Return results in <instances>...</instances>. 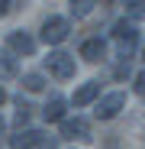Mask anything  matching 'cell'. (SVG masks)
Here are the masks:
<instances>
[{"label": "cell", "mask_w": 145, "mask_h": 149, "mask_svg": "<svg viewBox=\"0 0 145 149\" xmlns=\"http://www.w3.org/2000/svg\"><path fill=\"white\" fill-rule=\"evenodd\" d=\"M113 39H116L119 55H123V62H126L129 52L135 49V42H139V29H135V23H132V19H119L116 26H113Z\"/></svg>", "instance_id": "1"}, {"label": "cell", "mask_w": 145, "mask_h": 149, "mask_svg": "<svg viewBox=\"0 0 145 149\" xmlns=\"http://www.w3.org/2000/svg\"><path fill=\"white\" fill-rule=\"evenodd\" d=\"M68 36H71L68 16H48V19L42 23V42H45V45H61Z\"/></svg>", "instance_id": "2"}, {"label": "cell", "mask_w": 145, "mask_h": 149, "mask_svg": "<svg viewBox=\"0 0 145 149\" xmlns=\"http://www.w3.org/2000/svg\"><path fill=\"white\" fill-rule=\"evenodd\" d=\"M45 68L52 71L58 81H68V78H74L78 62H74V55H68V52H52V55L45 58Z\"/></svg>", "instance_id": "3"}, {"label": "cell", "mask_w": 145, "mask_h": 149, "mask_svg": "<svg viewBox=\"0 0 145 149\" xmlns=\"http://www.w3.org/2000/svg\"><path fill=\"white\" fill-rule=\"evenodd\" d=\"M123 107H126V94H123V91H113V94H103L100 101H97L93 117H97V120H113V117H119Z\"/></svg>", "instance_id": "4"}, {"label": "cell", "mask_w": 145, "mask_h": 149, "mask_svg": "<svg viewBox=\"0 0 145 149\" xmlns=\"http://www.w3.org/2000/svg\"><path fill=\"white\" fill-rule=\"evenodd\" d=\"M61 139H81V143H90V123L84 117H74V120H61Z\"/></svg>", "instance_id": "5"}, {"label": "cell", "mask_w": 145, "mask_h": 149, "mask_svg": "<svg viewBox=\"0 0 145 149\" xmlns=\"http://www.w3.org/2000/svg\"><path fill=\"white\" fill-rule=\"evenodd\" d=\"M7 49L10 52H16V55H32L36 52V39L29 36V33H7Z\"/></svg>", "instance_id": "6"}, {"label": "cell", "mask_w": 145, "mask_h": 149, "mask_svg": "<svg viewBox=\"0 0 145 149\" xmlns=\"http://www.w3.org/2000/svg\"><path fill=\"white\" fill-rule=\"evenodd\" d=\"M45 143V133L39 130H19L16 136H10V149H39Z\"/></svg>", "instance_id": "7"}, {"label": "cell", "mask_w": 145, "mask_h": 149, "mask_svg": "<svg viewBox=\"0 0 145 149\" xmlns=\"http://www.w3.org/2000/svg\"><path fill=\"white\" fill-rule=\"evenodd\" d=\"M93 101H100V81L81 84V88L74 91V97H71V104H74V107H87V104H93Z\"/></svg>", "instance_id": "8"}, {"label": "cell", "mask_w": 145, "mask_h": 149, "mask_svg": "<svg viewBox=\"0 0 145 149\" xmlns=\"http://www.w3.org/2000/svg\"><path fill=\"white\" fill-rule=\"evenodd\" d=\"M81 58L84 62H103L107 58V42L103 39H87V42H81Z\"/></svg>", "instance_id": "9"}, {"label": "cell", "mask_w": 145, "mask_h": 149, "mask_svg": "<svg viewBox=\"0 0 145 149\" xmlns=\"http://www.w3.org/2000/svg\"><path fill=\"white\" fill-rule=\"evenodd\" d=\"M65 110H68V101L65 97H48V104L42 107V117H45V123H61L65 120Z\"/></svg>", "instance_id": "10"}, {"label": "cell", "mask_w": 145, "mask_h": 149, "mask_svg": "<svg viewBox=\"0 0 145 149\" xmlns=\"http://www.w3.org/2000/svg\"><path fill=\"white\" fill-rule=\"evenodd\" d=\"M16 74H19V65H16L13 52L0 49V78H3V81H10V78H16Z\"/></svg>", "instance_id": "11"}, {"label": "cell", "mask_w": 145, "mask_h": 149, "mask_svg": "<svg viewBox=\"0 0 145 149\" xmlns=\"http://www.w3.org/2000/svg\"><path fill=\"white\" fill-rule=\"evenodd\" d=\"M23 88L29 94H39V91H45V78L36 74V71H29V74H23Z\"/></svg>", "instance_id": "12"}, {"label": "cell", "mask_w": 145, "mask_h": 149, "mask_svg": "<svg viewBox=\"0 0 145 149\" xmlns=\"http://www.w3.org/2000/svg\"><path fill=\"white\" fill-rule=\"evenodd\" d=\"M126 16L129 19H145V0H126Z\"/></svg>", "instance_id": "13"}, {"label": "cell", "mask_w": 145, "mask_h": 149, "mask_svg": "<svg viewBox=\"0 0 145 149\" xmlns=\"http://www.w3.org/2000/svg\"><path fill=\"white\" fill-rule=\"evenodd\" d=\"M29 113H32V107H29V104L19 97V101H16V127H23V123L29 120Z\"/></svg>", "instance_id": "14"}, {"label": "cell", "mask_w": 145, "mask_h": 149, "mask_svg": "<svg viewBox=\"0 0 145 149\" xmlns=\"http://www.w3.org/2000/svg\"><path fill=\"white\" fill-rule=\"evenodd\" d=\"M90 7H93V0H71V13L74 16H87Z\"/></svg>", "instance_id": "15"}, {"label": "cell", "mask_w": 145, "mask_h": 149, "mask_svg": "<svg viewBox=\"0 0 145 149\" xmlns=\"http://www.w3.org/2000/svg\"><path fill=\"white\" fill-rule=\"evenodd\" d=\"M132 84H135V94H139V97H145V71H139V74H135V81H132Z\"/></svg>", "instance_id": "16"}, {"label": "cell", "mask_w": 145, "mask_h": 149, "mask_svg": "<svg viewBox=\"0 0 145 149\" xmlns=\"http://www.w3.org/2000/svg\"><path fill=\"white\" fill-rule=\"evenodd\" d=\"M10 13V0H0V16H7Z\"/></svg>", "instance_id": "17"}, {"label": "cell", "mask_w": 145, "mask_h": 149, "mask_svg": "<svg viewBox=\"0 0 145 149\" xmlns=\"http://www.w3.org/2000/svg\"><path fill=\"white\" fill-rule=\"evenodd\" d=\"M3 104H7V91L0 88V107H3Z\"/></svg>", "instance_id": "18"}, {"label": "cell", "mask_w": 145, "mask_h": 149, "mask_svg": "<svg viewBox=\"0 0 145 149\" xmlns=\"http://www.w3.org/2000/svg\"><path fill=\"white\" fill-rule=\"evenodd\" d=\"M0 133H3V120H0Z\"/></svg>", "instance_id": "19"}, {"label": "cell", "mask_w": 145, "mask_h": 149, "mask_svg": "<svg viewBox=\"0 0 145 149\" xmlns=\"http://www.w3.org/2000/svg\"><path fill=\"white\" fill-rule=\"evenodd\" d=\"M100 3H113V0H100Z\"/></svg>", "instance_id": "20"}, {"label": "cell", "mask_w": 145, "mask_h": 149, "mask_svg": "<svg viewBox=\"0 0 145 149\" xmlns=\"http://www.w3.org/2000/svg\"><path fill=\"white\" fill-rule=\"evenodd\" d=\"M142 58H145V49H142Z\"/></svg>", "instance_id": "21"}]
</instances>
